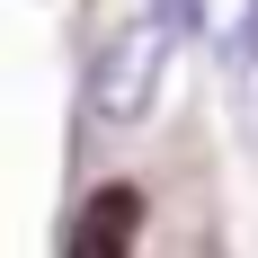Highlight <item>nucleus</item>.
Wrapping results in <instances>:
<instances>
[{
  "label": "nucleus",
  "instance_id": "f257e3e1",
  "mask_svg": "<svg viewBox=\"0 0 258 258\" xmlns=\"http://www.w3.org/2000/svg\"><path fill=\"white\" fill-rule=\"evenodd\" d=\"M169 45H178V27L160 9H134L125 27H107V45L89 53V116L98 125H143L160 80H169Z\"/></svg>",
  "mask_w": 258,
  "mask_h": 258
},
{
  "label": "nucleus",
  "instance_id": "f03ea898",
  "mask_svg": "<svg viewBox=\"0 0 258 258\" xmlns=\"http://www.w3.org/2000/svg\"><path fill=\"white\" fill-rule=\"evenodd\" d=\"M134 240H143V187L107 178V187H89V196L72 205L62 258H134Z\"/></svg>",
  "mask_w": 258,
  "mask_h": 258
},
{
  "label": "nucleus",
  "instance_id": "7ed1b4c3",
  "mask_svg": "<svg viewBox=\"0 0 258 258\" xmlns=\"http://www.w3.org/2000/svg\"><path fill=\"white\" fill-rule=\"evenodd\" d=\"M249 62H258V0H249V9L232 18V72L249 80Z\"/></svg>",
  "mask_w": 258,
  "mask_h": 258
},
{
  "label": "nucleus",
  "instance_id": "20e7f679",
  "mask_svg": "<svg viewBox=\"0 0 258 258\" xmlns=\"http://www.w3.org/2000/svg\"><path fill=\"white\" fill-rule=\"evenodd\" d=\"M152 9L178 27V36H196V27H205V0H152Z\"/></svg>",
  "mask_w": 258,
  "mask_h": 258
}]
</instances>
